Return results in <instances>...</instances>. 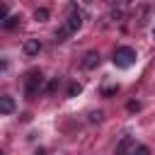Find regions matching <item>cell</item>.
I'll list each match as a JSON object with an SVG mask.
<instances>
[{"label":"cell","instance_id":"obj_17","mask_svg":"<svg viewBox=\"0 0 155 155\" xmlns=\"http://www.w3.org/2000/svg\"><path fill=\"white\" fill-rule=\"evenodd\" d=\"M153 39H155V29H153Z\"/></svg>","mask_w":155,"mask_h":155},{"label":"cell","instance_id":"obj_13","mask_svg":"<svg viewBox=\"0 0 155 155\" xmlns=\"http://www.w3.org/2000/svg\"><path fill=\"white\" fill-rule=\"evenodd\" d=\"M104 119V111L102 109H97V111H90V124H99Z\"/></svg>","mask_w":155,"mask_h":155},{"label":"cell","instance_id":"obj_3","mask_svg":"<svg viewBox=\"0 0 155 155\" xmlns=\"http://www.w3.org/2000/svg\"><path fill=\"white\" fill-rule=\"evenodd\" d=\"M65 27L70 31H78L82 27V12L78 10V5H70L68 7V19H65Z\"/></svg>","mask_w":155,"mask_h":155},{"label":"cell","instance_id":"obj_7","mask_svg":"<svg viewBox=\"0 0 155 155\" xmlns=\"http://www.w3.org/2000/svg\"><path fill=\"white\" fill-rule=\"evenodd\" d=\"M0 111H2V114H12V111H15V99H12L10 94H2V97H0Z\"/></svg>","mask_w":155,"mask_h":155},{"label":"cell","instance_id":"obj_11","mask_svg":"<svg viewBox=\"0 0 155 155\" xmlns=\"http://www.w3.org/2000/svg\"><path fill=\"white\" fill-rule=\"evenodd\" d=\"M82 92V85L80 82H70V87H68V97H78Z\"/></svg>","mask_w":155,"mask_h":155},{"label":"cell","instance_id":"obj_2","mask_svg":"<svg viewBox=\"0 0 155 155\" xmlns=\"http://www.w3.org/2000/svg\"><path fill=\"white\" fill-rule=\"evenodd\" d=\"M41 87H44V75H41V70H29L27 78H24V92H27V97L31 99Z\"/></svg>","mask_w":155,"mask_h":155},{"label":"cell","instance_id":"obj_9","mask_svg":"<svg viewBox=\"0 0 155 155\" xmlns=\"http://www.w3.org/2000/svg\"><path fill=\"white\" fill-rule=\"evenodd\" d=\"M116 92H119V85H116V82L102 85V94H104V97H111V94H116Z\"/></svg>","mask_w":155,"mask_h":155},{"label":"cell","instance_id":"obj_1","mask_svg":"<svg viewBox=\"0 0 155 155\" xmlns=\"http://www.w3.org/2000/svg\"><path fill=\"white\" fill-rule=\"evenodd\" d=\"M111 61H114L116 68H124V70H126V68H131V65L136 63V51H133L131 46H119V48L114 51V58H111Z\"/></svg>","mask_w":155,"mask_h":155},{"label":"cell","instance_id":"obj_6","mask_svg":"<svg viewBox=\"0 0 155 155\" xmlns=\"http://www.w3.org/2000/svg\"><path fill=\"white\" fill-rule=\"evenodd\" d=\"M22 51H24L27 56H36V53L41 51V41H39V39H27V41L22 44Z\"/></svg>","mask_w":155,"mask_h":155},{"label":"cell","instance_id":"obj_12","mask_svg":"<svg viewBox=\"0 0 155 155\" xmlns=\"http://www.w3.org/2000/svg\"><path fill=\"white\" fill-rule=\"evenodd\" d=\"M68 34H73V31H70L68 27H61V29L56 31V41H58V44H61V41H65V36H68Z\"/></svg>","mask_w":155,"mask_h":155},{"label":"cell","instance_id":"obj_10","mask_svg":"<svg viewBox=\"0 0 155 155\" xmlns=\"http://www.w3.org/2000/svg\"><path fill=\"white\" fill-rule=\"evenodd\" d=\"M34 19H36V22H46V19H48V10H46V7H36Z\"/></svg>","mask_w":155,"mask_h":155},{"label":"cell","instance_id":"obj_5","mask_svg":"<svg viewBox=\"0 0 155 155\" xmlns=\"http://www.w3.org/2000/svg\"><path fill=\"white\" fill-rule=\"evenodd\" d=\"M99 51H87L85 56H82V68H87V70H92V68H97L99 65Z\"/></svg>","mask_w":155,"mask_h":155},{"label":"cell","instance_id":"obj_14","mask_svg":"<svg viewBox=\"0 0 155 155\" xmlns=\"http://www.w3.org/2000/svg\"><path fill=\"white\" fill-rule=\"evenodd\" d=\"M58 82H61L58 78H56V80H51V82L46 85V92H56V90H58Z\"/></svg>","mask_w":155,"mask_h":155},{"label":"cell","instance_id":"obj_8","mask_svg":"<svg viewBox=\"0 0 155 155\" xmlns=\"http://www.w3.org/2000/svg\"><path fill=\"white\" fill-rule=\"evenodd\" d=\"M17 24H19V15H7L2 19V29H15Z\"/></svg>","mask_w":155,"mask_h":155},{"label":"cell","instance_id":"obj_16","mask_svg":"<svg viewBox=\"0 0 155 155\" xmlns=\"http://www.w3.org/2000/svg\"><path fill=\"white\" fill-rule=\"evenodd\" d=\"M126 109H128V111H138V109H140V104H138V102H128V104H126Z\"/></svg>","mask_w":155,"mask_h":155},{"label":"cell","instance_id":"obj_18","mask_svg":"<svg viewBox=\"0 0 155 155\" xmlns=\"http://www.w3.org/2000/svg\"><path fill=\"white\" fill-rule=\"evenodd\" d=\"M36 155H39V153H36Z\"/></svg>","mask_w":155,"mask_h":155},{"label":"cell","instance_id":"obj_15","mask_svg":"<svg viewBox=\"0 0 155 155\" xmlns=\"http://www.w3.org/2000/svg\"><path fill=\"white\" fill-rule=\"evenodd\" d=\"M136 155H150V148L148 145H138L136 148Z\"/></svg>","mask_w":155,"mask_h":155},{"label":"cell","instance_id":"obj_4","mask_svg":"<svg viewBox=\"0 0 155 155\" xmlns=\"http://www.w3.org/2000/svg\"><path fill=\"white\" fill-rule=\"evenodd\" d=\"M116 155H136V143H133L128 136H124L121 143L116 145Z\"/></svg>","mask_w":155,"mask_h":155}]
</instances>
